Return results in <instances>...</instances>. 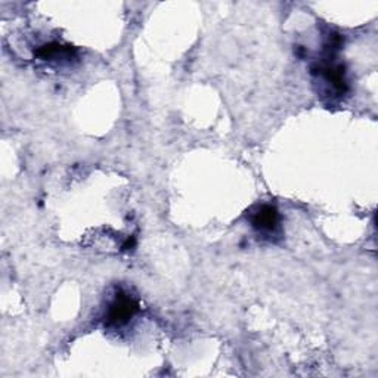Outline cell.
I'll list each match as a JSON object with an SVG mask.
<instances>
[{"label":"cell","instance_id":"obj_2","mask_svg":"<svg viewBox=\"0 0 378 378\" xmlns=\"http://www.w3.org/2000/svg\"><path fill=\"white\" fill-rule=\"evenodd\" d=\"M278 212L272 206H262L257 209L256 213H253L251 217V224L260 232H272L278 226Z\"/></svg>","mask_w":378,"mask_h":378},{"label":"cell","instance_id":"obj_1","mask_svg":"<svg viewBox=\"0 0 378 378\" xmlns=\"http://www.w3.org/2000/svg\"><path fill=\"white\" fill-rule=\"evenodd\" d=\"M136 310H138V305L135 303L133 298L128 294H120L117 295L114 303L108 310V317H106L108 324L120 327L128 322L133 317Z\"/></svg>","mask_w":378,"mask_h":378}]
</instances>
